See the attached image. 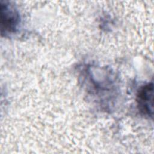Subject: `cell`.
Instances as JSON below:
<instances>
[{
    "label": "cell",
    "mask_w": 154,
    "mask_h": 154,
    "mask_svg": "<svg viewBox=\"0 0 154 154\" xmlns=\"http://www.w3.org/2000/svg\"><path fill=\"white\" fill-rule=\"evenodd\" d=\"M1 32H14L19 22V17L14 8L9 4L1 2Z\"/></svg>",
    "instance_id": "6da1fadb"
},
{
    "label": "cell",
    "mask_w": 154,
    "mask_h": 154,
    "mask_svg": "<svg viewBox=\"0 0 154 154\" xmlns=\"http://www.w3.org/2000/svg\"><path fill=\"white\" fill-rule=\"evenodd\" d=\"M153 83H149L140 88L137 95V102L139 110L144 115L153 116Z\"/></svg>",
    "instance_id": "7a4b0ae2"
}]
</instances>
